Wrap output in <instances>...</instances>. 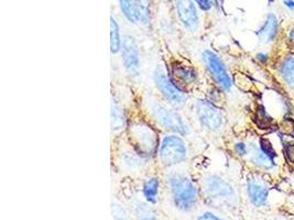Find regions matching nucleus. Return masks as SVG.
Segmentation results:
<instances>
[{"label": "nucleus", "instance_id": "f257e3e1", "mask_svg": "<svg viewBox=\"0 0 294 220\" xmlns=\"http://www.w3.org/2000/svg\"><path fill=\"white\" fill-rule=\"evenodd\" d=\"M165 184L175 208L187 213L196 207L200 199V190L188 175L181 172L169 173Z\"/></svg>", "mask_w": 294, "mask_h": 220}, {"label": "nucleus", "instance_id": "f03ea898", "mask_svg": "<svg viewBox=\"0 0 294 220\" xmlns=\"http://www.w3.org/2000/svg\"><path fill=\"white\" fill-rule=\"evenodd\" d=\"M128 140L130 147L147 162L158 157L161 140L156 130L145 120H134L128 124Z\"/></svg>", "mask_w": 294, "mask_h": 220}, {"label": "nucleus", "instance_id": "7ed1b4c3", "mask_svg": "<svg viewBox=\"0 0 294 220\" xmlns=\"http://www.w3.org/2000/svg\"><path fill=\"white\" fill-rule=\"evenodd\" d=\"M201 191L206 203L216 208H231L237 203L234 186L217 174H208L203 177Z\"/></svg>", "mask_w": 294, "mask_h": 220}, {"label": "nucleus", "instance_id": "20e7f679", "mask_svg": "<svg viewBox=\"0 0 294 220\" xmlns=\"http://www.w3.org/2000/svg\"><path fill=\"white\" fill-rule=\"evenodd\" d=\"M145 106L151 120L154 121L161 129L170 133L180 134L182 137H185L189 133L188 126L175 109L163 105L152 97L145 98Z\"/></svg>", "mask_w": 294, "mask_h": 220}, {"label": "nucleus", "instance_id": "39448f33", "mask_svg": "<svg viewBox=\"0 0 294 220\" xmlns=\"http://www.w3.org/2000/svg\"><path fill=\"white\" fill-rule=\"evenodd\" d=\"M188 157V148L182 135L169 133L160 142L158 158L163 167L171 168L183 164Z\"/></svg>", "mask_w": 294, "mask_h": 220}, {"label": "nucleus", "instance_id": "423d86ee", "mask_svg": "<svg viewBox=\"0 0 294 220\" xmlns=\"http://www.w3.org/2000/svg\"><path fill=\"white\" fill-rule=\"evenodd\" d=\"M193 114L198 125L210 132H220L225 126V116L217 105L208 99H197L193 104Z\"/></svg>", "mask_w": 294, "mask_h": 220}, {"label": "nucleus", "instance_id": "0eeeda50", "mask_svg": "<svg viewBox=\"0 0 294 220\" xmlns=\"http://www.w3.org/2000/svg\"><path fill=\"white\" fill-rule=\"evenodd\" d=\"M153 82L165 101L171 106L182 107L186 104L187 95L183 90H181L177 84L171 78L169 72L158 65L153 71Z\"/></svg>", "mask_w": 294, "mask_h": 220}, {"label": "nucleus", "instance_id": "6e6552de", "mask_svg": "<svg viewBox=\"0 0 294 220\" xmlns=\"http://www.w3.org/2000/svg\"><path fill=\"white\" fill-rule=\"evenodd\" d=\"M201 59L207 73L210 74L217 87L222 92H230L232 88L231 77L220 56L214 51L206 49L202 52Z\"/></svg>", "mask_w": 294, "mask_h": 220}, {"label": "nucleus", "instance_id": "1a4fd4ad", "mask_svg": "<svg viewBox=\"0 0 294 220\" xmlns=\"http://www.w3.org/2000/svg\"><path fill=\"white\" fill-rule=\"evenodd\" d=\"M247 157L251 164L260 170L269 171L276 166L274 158L277 157V153L271 143L265 139H260L258 144L249 146V153Z\"/></svg>", "mask_w": 294, "mask_h": 220}, {"label": "nucleus", "instance_id": "9d476101", "mask_svg": "<svg viewBox=\"0 0 294 220\" xmlns=\"http://www.w3.org/2000/svg\"><path fill=\"white\" fill-rule=\"evenodd\" d=\"M121 62L126 72L131 77H139L141 73V59L138 43L132 35L127 34L122 39L120 50Z\"/></svg>", "mask_w": 294, "mask_h": 220}, {"label": "nucleus", "instance_id": "9b49d317", "mask_svg": "<svg viewBox=\"0 0 294 220\" xmlns=\"http://www.w3.org/2000/svg\"><path fill=\"white\" fill-rule=\"evenodd\" d=\"M175 9L180 22L184 29L188 32H196L200 26V17H198L195 2L193 0H178L175 2Z\"/></svg>", "mask_w": 294, "mask_h": 220}, {"label": "nucleus", "instance_id": "f8f14e48", "mask_svg": "<svg viewBox=\"0 0 294 220\" xmlns=\"http://www.w3.org/2000/svg\"><path fill=\"white\" fill-rule=\"evenodd\" d=\"M171 78L177 85L185 92L186 88L192 87L195 85L200 78L197 71L191 65L175 62L171 65V68L169 71Z\"/></svg>", "mask_w": 294, "mask_h": 220}, {"label": "nucleus", "instance_id": "ddd939ff", "mask_svg": "<svg viewBox=\"0 0 294 220\" xmlns=\"http://www.w3.org/2000/svg\"><path fill=\"white\" fill-rule=\"evenodd\" d=\"M246 191H247L249 202L255 207L260 208L267 204L270 189L262 177L259 175L250 176L246 183Z\"/></svg>", "mask_w": 294, "mask_h": 220}, {"label": "nucleus", "instance_id": "4468645a", "mask_svg": "<svg viewBox=\"0 0 294 220\" xmlns=\"http://www.w3.org/2000/svg\"><path fill=\"white\" fill-rule=\"evenodd\" d=\"M161 181L158 176H148L142 182L141 193L148 204L155 205L159 200Z\"/></svg>", "mask_w": 294, "mask_h": 220}, {"label": "nucleus", "instance_id": "2eb2a0df", "mask_svg": "<svg viewBox=\"0 0 294 220\" xmlns=\"http://www.w3.org/2000/svg\"><path fill=\"white\" fill-rule=\"evenodd\" d=\"M278 33V19L273 15H270L265 19L263 25L260 27V29L257 31L258 39L263 42V43H270L276 39Z\"/></svg>", "mask_w": 294, "mask_h": 220}, {"label": "nucleus", "instance_id": "dca6fc26", "mask_svg": "<svg viewBox=\"0 0 294 220\" xmlns=\"http://www.w3.org/2000/svg\"><path fill=\"white\" fill-rule=\"evenodd\" d=\"M110 125L113 132H120L128 127L125 110L116 99H112L110 105Z\"/></svg>", "mask_w": 294, "mask_h": 220}, {"label": "nucleus", "instance_id": "f3484780", "mask_svg": "<svg viewBox=\"0 0 294 220\" xmlns=\"http://www.w3.org/2000/svg\"><path fill=\"white\" fill-rule=\"evenodd\" d=\"M120 162L124 168L130 172H136L141 170L147 162L145 158H142L138 153H137L134 149L130 147L129 150H126V151L120 154Z\"/></svg>", "mask_w": 294, "mask_h": 220}, {"label": "nucleus", "instance_id": "a211bd4d", "mask_svg": "<svg viewBox=\"0 0 294 220\" xmlns=\"http://www.w3.org/2000/svg\"><path fill=\"white\" fill-rule=\"evenodd\" d=\"M137 220H159V215L152 205L148 203H137L134 209Z\"/></svg>", "mask_w": 294, "mask_h": 220}, {"label": "nucleus", "instance_id": "6ab92c4d", "mask_svg": "<svg viewBox=\"0 0 294 220\" xmlns=\"http://www.w3.org/2000/svg\"><path fill=\"white\" fill-rule=\"evenodd\" d=\"M122 45V39L120 35V29L115 18H110V52L112 55L120 53Z\"/></svg>", "mask_w": 294, "mask_h": 220}, {"label": "nucleus", "instance_id": "aec40b11", "mask_svg": "<svg viewBox=\"0 0 294 220\" xmlns=\"http://www.w3.org/2000/svg\"><path fill=\"white\" fill-rule=\"evenodd\" d=\"M136 12L138 22L147 26L151 20V7L150 0H136Z\"/></svg>", "mask_w": 294, "mask_h": 220}, {"label": "nucleus", "instance_id": "412c9836", "mask_svg": "<svg viewBox=\"0 0 294 220\" xmlns=\"http://www.w3.org/2000/svg\"><path fill=\"white\" fill-rule=\"evenodd\" d=\"M280 74L283 78V81L287 83V85L292 86L294 85V58L290 56V58L286 59L281 64V67H280Z\"/></svg>", "mask_w": 294, "mask_h": 220}, {"label": "nucleus", "instance_id": "4be33fe9", "mask_svg": "<svg viewBox=\"0 0 294 220\" xmlns=\"http://www.w3.org/2000/svg\"><path fill=\"white\" fill-rule=\"evenodd\" d=\"M119 1V7L128 21L130 23H138V18H137L136 12V0H118Z\"/></svg>", "mask_w": 294, "mask_h": 220}, {"label": "nucleus", "instance_id": "5701e85b", "mask_svg": "<svg viewBox=\"0 0 294 220\" xmlns=\"http://www.w3.org/2000/svg\"><path fill=\"white\" fill-rule=\"evenodd\" d=\"M112 213V220H128V215L124 207H121L120 205L115 204L112 205L111 208Z\"/></svg>", "mask_w": 294, "mask_h": 220}, {"label": "nucleus", "instance_id": "b1692460", "mask_svg": "<svg viewBox=\"0 0 294 220\" xmlns=\"http://www.w3.org/2000/svg\"><path fill=\"white\" fill-rule=\"evenodd\" d=\"M234 152L239 157H247L249 153V146L244 141H238L234 144Z\"/></svg>", "mask_w": 294, "mask_h": 220}, {"label": "nucleus", "instance_id": "393cba45", "mask_svg": "<svg viewBox=\"0 0 294 220\" xmlns=\"http://www.w3.org/2000/svg\"><path fill=\"white\" fill-rule=\"evenodd\" d=\"M195 4H197L200 9H202L203 11H208L215 6V2L213 0H194Z\"/></svg>", "mask_w": 294, "mask_h": 220}, {"label": "nucleus", "instance_id": "a878e982", "mask_svg": "<svg viewBox=\"0 0 294 220\" xmlns=\"http://www.w3.org/2000/svg\"><path fill=\"white\" fill-rule=\"evenodd\" d=\"M196 220H225V219L212 212H204L196 218Z\"/></svg>", "mask_w": 294, "mask_h": 220}, {"label": "nucleus", "instance_id": "bb28decb", "mask_svg": "<svg viewBox=\"0 0 294 220\" xmlns=\"http://www.w3.org/2000/svg\"><path fill=\"white\" fill-rule=\"evenodd\" d=\"M284 153H286L288 160L294 163V143L286 146V148H284Z\"/></svg>", "mask_w": 294, "mask_h": 220}, {"label": "nucleus", "instance_id": "cd10ccee", "mask_svg": "<svg viewBox=\"0 0 294 220\" xmlns=\"http://www.w3.org/2000/svg\"><path fill=\"white\" fill-rule=\"evenodd\" d=\"M256 58H257V60L258 61H260V62L261 63H268V61H269V56H268V54H265V53H263V52H260V53H258L257 55H256Z\"/></svg>", "mask_w": 294, "mask_h": 220}, {"label": "nucleus", "instance_id": "c85d7f7f", "mask_svg": "<svg viewBox=\"0 0 294 220\" xmlns=\"http://www.w3.org/2000/svg\"><path fill=\"white\" fill-rule=\"evenodd\" d=\"M284 6L290 8V9H294V0H284Z\"/></svg>", "mask_w": 294, "mask_h": 220}, {"label": "nucleus", "instance_id": "c756f323", "mask_svg": "<svg viewBox=\"0 0 294 220\" xmlns=\"http://www.w3.org/2000/svg\"><path fill=\"white\" fill-rule=\"evenodd\" d=\"M168 1H175V2H177L178 0H168Z\"/></svg>", "mask_w": 294, "mask_h": 220}]
</instances>
